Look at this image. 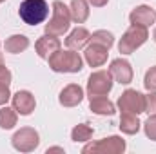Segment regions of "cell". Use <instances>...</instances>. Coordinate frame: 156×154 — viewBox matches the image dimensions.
Returning a JSON list of instances; mask_svg holds the SVG:
<instances>
[{
	"mask_svg": "<svg viewBox=\"0 0 156 154\" xmlns=\"http://www.w3.org/2000/svg\"><path fill=\"white\" fill-rule=\"evenodd\" d=\"M51 18L45 24V33L53 35V37H62L64 33H67L69 26H71V9L62 2V0H55L51 5Z\"/></svg>",
	"mask_w": 156,
	"mask_h": 154,
	"instance_id": "cell-2",
	"label": "cell"
},
{
	"mask_svg": "<svg viewBox=\"0 0 156 154\" xmlns=\"http://www.w3.org/2000/svg\"><path fill=\"white\" fill-rule=\"evenodd\" d=\"M125 151V140L120 136H107L100 142L87 143L82 152H93V154H122Z\"/></svg>",
	"mask_w": 156,
	"mask_h": 154,
	"instance_id": "cell-6",
	"label": "cell"
},
{
	"mask_svg": "<svg viewBox=\"0 0 156 154\" xmlns=\"http://www.w3.org/2000/svg\"><path fill=\"white\" fill-rule=\"evenodd\" d=\"M11 143L18 152H33L40 145V136L33 127H22L13 134Z\"/></svg>",
	"mask_w": 156,
	"mask_h": 154,
	"instance_id": "cell-8",
	"label": "cell"
},
{
	"mask_svg": "<svg viewBox=\"0 0 156 154\" xmlns=\"http://www.w3.org/2000/svg\"><path fill=\"white\" fill-rule=\"evenodd\" d=\"M144 131H145V136H147L149 140L156 142V113L154 114H151L147 120H145V123H144Z\"/></svg>",
	"mask_w": 156,
	"mask_h": 154,
	"instance_id": "cell-23",
	"label": "cell"
},
{
	"mask_svg": "<svg viewBox=\"0 0 156 154\" xmlns=\"http://www.w3.org/2000/svg\"><path fill=\"white\" fill-rule=\"evenodd\" d=\"M129 20H131L133 26H144V27H149V26L154 24L156 13H154V9L149 7V5H138V7H134V9L131 11Z\"/></svg>",
	"mask_w": 156,
	"mask_h": 154,
	"instance_id": "cell-13",
	"label": "cell"
},
{
	"mask_svg": "<svg viewBox=\"0 0 156 154\" xmlns=\"http://www.w3.org/2000/svg\"><path fill=\"white\" fill-rule=\"evenodd\" d=\"M11 98V93H9V85H0V105L7 103V100Z\"/></svg>",
	"mask_w": 156,
	"mask_h": 154,
	"instance_id": "cell-27",
	"label": "cell"
},
{
	"mask_svg": "<svg viewBox=\"0 0 156 154\" xmlns=\"http://www.w3.org/2000/svg\"><path fill=\"white\" fill-rule=\"evenodd\" d=\"M147 38H149L147 27H144V26H133L131 24V27L122 35V38L118 42V51L122 54H131L138 47H142L147 42Z\"/></svg>",
	"mask_w": 156,
	"mask_h": 154,
	"instance_id": "cell-4",
	"label": "cell"
},
{
	"mask_svg": "<svg viewBox=\"0 0 156 154\" xmlns=\"http://www.w3.org/2000/svg\"><path fill=\"white\" fill-rule=\"evenodd\" d=\"M55 151H56V152H64V149H62V147H51V149H47V154L55 152Z\"/></svg>",
	"mask_w": 156,
	"mask_h": 154,
	"instance_id": "cell-29",
	"label": "cell"
},
{
	"mask_svg": "<svg viewBox=\"0 0 156 154\" xmlns=\"http://www.w3.org/2000/svg\"><path fill=\"white\" fill-rule=\"evenodd\" d=\"M18 113L15 111V107H2L0 109V127L2 129H13L16 125Z\"/></svg>",
	"mask_w": 156,
	"mask_h": 154,
	"instance_id": "cell-21",
	"label": "cell"
},
{
	"mask_svg": "<svg viewBox=\"0 0 156 154\" xmlns=\"http://www.w3.org/2000/svg\"><path fill=\"white\" fill-rule=\"evenodd\" d=\"M4 65H5V62H4V54L0 53V67H4Z\"/></svg>",
	"mask_w": 156,
	"mask_h": 154,
	"instance_id": "cell-30",
	"label": "cell"
},
{
	"mask_svg": "<svg viewBox=\"0 0 156 154\" xmlns=\"http://www.w3.org/2000/svg\"><path fill=\"white\" fill-rule=\"evenodd\" d=\"M87 2H89L93 7H104V5H105L109 0H87Z\"/></svg>",
	"mask_w": 156,
	"mask_h": 154,
	"instance_id": "cell-28",
	"label": "cell"
},
{
	"mask_svg": "<svg viewBox=\"0 0 156 154\" xmlns=\"http://www.w3.org/2000/svg\"><path fill=\"white\" fill-rule=\"evenodd\" d=\"M4 47H5L7 53L18 54V53H22V51H26L29 47V38L24 37V35H13V37H9V38L5 40Z\"/></svg>",
	"mask_w": 156,
	"mask_h": 154,
	"instance_id": "cell-19",
	"label": "cell"
},
{
	"mask_svg": "<svg viewBox=\"0 0 156 154\" xmlns=\"http://www.w3.org/2000/svg\"><path fill=\"white\" fill-rule=\"evenodd\" d=\"M93 127L91 125H87V123H78L73 127V131H71V140L73 142H89L91 138H93Z\"/></svg>",
	"mask_w": 156,
	"mask_h": 154,
	"instance_id": "cell-20",
	"label": "cell"
},
{
	"mask_svg": "<svg viewBox=\"0 0 156 154\" xmlns=\"http://www.w3.org/2000/svg\"><path fill=\"white\" fill-rule=\"evenodd\" d=\"M140 120H138V114H131V113H122V118H120V131L123 134H136L140 131Z\"/></svg>",
	"mask_w": 156,
	"mask_h": 154,
	"instance_id": "cell-18",
	"label": "cell"
},
{
	"mask_svg": "<svg viewBox=\"0 0 156 154\" xmlns=\"http://www.w3.org/2000/svg\"><path fill=\"white\" fill-rule=\"evenodd\" d=\"M113 89V76L109 71H94L87 78V96H105Z\"/></svg>",
	"mask_w": 156,
	"mask_h": 154,
	"instance_id": "cell-5",
	"label": "cell"
},
{
	"mask_svg": "<svg viewBox=\"0 0 156 154\" xmlns=\"http://www.w3.org/2000/svg\"><path fill=\"white\" fill-rule=\"evenodd\" d=\"M89 109L94 113V114L100 116H113L115 111V103L105 98V96H94V98H89Z\"/></svg>",
	"mask_w": 156,
	"mask_h": 154,
	"instance_id": "cell-16",
	"label": "cell"
},
{
	"mask_svg": "<svg viewBox=\"0 0 156 154\" xmlns=\"http://www.w3.org/2000/svg\"><path fill=\"white\" fill-rule=\"evenodd\" d=\"M49 67L55 73H80L83 69V60L76 51L67 49V51H55L49 56Z\"/></svg>",
	"mask_w": 156,
	"mask_h": 154,
	"instance_id": "cell-1",
	"label": "cell"
},
{
	"mask_svg": "<svg viewBox=\"0 0 156 154\" xmlns=\"http://www.w3.org/2000/svg\"><path fill=\"white\" fill-rule=\"evenodd\" d=\"M85 62L91 65V67H102L105 62H107V54H109V49L100 45V44H94L91 42L89 45H85Z\"/></svg>",
	"mask_w": 156,
	"mask_h": 154,
	"instance_id": "cell-11",
	"label": "cell"
},
{
	"mask_svg": "<svg viewBox=\"0 0 156 154\" xmlns=\"http://www.w3.org/2000/svg\"><path fill=\"white\" fill-rule=\"evenodd\" d=\"M109 73H111L113 80H116L118 83H122V85H127V83L133 82V67L123 58H116V60L111 62Z\"/></svg>",
	"mask_w": 156,
	"mask_h": 154,
	"instance_id": "cell-10",
	"label": "cell"
},
{
	"mask_svg": "<svg viewBox=\"0 0 156 154\" xmlns=\"http://www.w3.org/2000/svg\"><path fill=\"white\" fill-rule=\"evenodd\" d=\"M60 40L56 38V37H53V35H44V37H40L37 40V44H35V49H37V54H38L40 58H44V60H49V56L55 53V51H58L60 49Z\"/></svg>",
	"mask_w": 156,
	"mask_h": 154,
	"instance_id": "cell-14",
	"label": "cell"
},
{
	"mask_svg": "<svg viewBox=\"0 0 156 154\" xmlns=\"http://www.w3.org/2000/svg\"><path fill=\"white\" fill-rule=\"evenodd\" d=\"M153 40H154V42H156V29H154V31H153Z\"/></svg>",
	"mask_w": 156,
	"mask_h": 154,
	"instance_id": "cell-31",
	"label": "cell"
},
{
	"mask_svg": "<svg viewBox=\"0 0 156 154\" xmlns=\"http://www.w3.org/2000/svg\"><path fill=\"white\" fill-rule=\"evenodd\" d=\"M71 18L76 24H83L89 18V2L87 0H71Z\"/></svg>",
	"mask_w": 156,
	"mask_h": 154,
	"instance_id": "cell-17",
	"label": "cell"
},
{
	"mask_svg": "<svg viewBox=\"0 0 156 154\" xmlns=\"http://www.w3.org/2000/svg\"><path fill=\"white\" fill-rule=\"evenodd\" d=\"M89 42H94V44H100V45H104V47L111 49V47H113V44H115V37H113V33H111V31L98 29V31H94V33L91 35V40H89Z\"/></svg>",
	"mask_w": 156,
	"mask_h": 154,
	"instance_id": "cell-22",
	"label": "cell"
},
{
	"mask_svg": "<svg viewBox=\"0 0 156 154\" xmlns=\"http://www.w3.org/2000/svg\"><path fill=\"white\" fill-rule=\"evenodd\" d=\"M11 71L4 65V67H0V85H9L11 83Z\"/></svg>",
	"mask_w": 156,
	"mask_h": 154,
	"instance_id": "cell-26",
	"label": "cell"
},
{
	"mask_svg": "<svg viewBox=\"0 0 156 154\" xmlns=\"http://www.w3.org/2000/svg\"><path fill=\"white\" fill-rule=\"evenodd\" d=\"M144 113H149V114L156 113V93H153V91H149V94H145V111Z\"/></svg>",
	"mask_w": 156,
	"mask_h": 154,
	"instance_id": "cell-25",
	"label": "cell"
},
{
	"mask_svg": "<svg viewBox=\"0 0 156 154\" xmlns=\"http://www.w3.org/2000/svg\"><path fill=\"white\" fill-rule=\"evenodd\" d=\"M89 40H91V33L85 27H76L66 38V45L69 49H73V51H80V49H83L89 44Z\"/></svg>",
	"mask_w": 156,
	"mask_h": 154,
	"instance_id": "cell-15",
	"label": "cell"
},
{
	"mask_svg": "<svg viewBox=\"0 0 156 154\" xmlns=\"http://www.w3.org/2000/svg\"><path fill=\"white\" fill-rule=\"evenodd\" d=\"M118 107L122 113L131 114H142L145 111V94H142L136 89H127L118 98Z\"/></svg>",
	"mask_w": 156,
	"mask_h": 154,
	"instance_id": "cell-7",
	"label": "cell"
},
{
	"mask_svg": "<svg viewBox=\"0 0 156 154\" xmlns=\"http://www.w3.org/2000/svg\"><path fill=\"white\" fill-rule=\"evenodd\" d=\"M11 102H13L15 111L22 116H29L35 111V107H37V100H35V96L29 91H18V93H15L11 96Z\"/></svg>",
	"mask_w": 156,
	"mask_h": 154,
	"instance_id": "cell-9",
	"label": "cell"
},
{
	"mask_svg": "<svg viewBox=\"0 0 156 154\" xmlns=\"http://www.w3.org/2000/svg\"><path fill=\"white\" fill-rule=\"evenodd\" d=\"M2 2H5V0H0V4H2Z\"/></svg>",
	"mask_w": 156,
	"mask_h": 154,
	"instance_id": "cell-32",
	"label": "cell"
},
{
	"mask_svg": "<svg viewBox=\"0 0 156 154\" xmlns=\"http://www.w3.org/2000/svg\"><path fill=\"white\" fill-rule=\"evenodd\" d=\"M144 85H145V89H147V91H153V93H156V65H153V67L145 73Z\"/></svg>",
	"mask_w": 156,
	"mask_h": 154,
	"instance_id": "cell-24",
	"label": "cell"
},
{
	"mask_svg": "<svg viewBox=\"0 0 156 154\" xmlns=\"http://www.w3.org/2000/svg\"><path fill=\"white\" fill-rule=\"evenodd\" d=\"M18 15L27 26H38L49 15V4L45 0H24L18 7Z\"/></svg>",
	"mask_w": 156,
	"mask_h": 154,
	"instance_id": "cell-3",
	"label": "cell"
},
{
	"mask_svg": "<svg viewBox=\"0 0 156 154\" xmlns=\"http://www.w3.org/2000/svg\"><path fill=\"white\" fill-rule=\"evenodd\" d=\"M83 100V89L78 83H69L60 91L58 102L64 107H76L78 103Z\"/></svg>",
	"mask_w": 156,
	"mask_h": 154,
	"instance_id": "cell-12",
	"label": "cell"
}]
</instances>
